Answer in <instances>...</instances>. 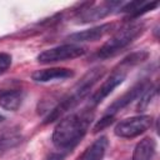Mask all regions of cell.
<instances>
[{
    "instance_id": "6da1fadb",
    "label": "cell",
    "mask_w": 160,
    "mask_h": 160,
    "mask_svg": "<svg viewBox=\"0 0 160 160\" xmlns=\"http://www.w3.org/2000/svg\"><path fill=\"white\" fill-rule=\"evenodd\" d=\"M91 120L92 112L90 110H81L66 116L54 129V145L61 151L71 150L85 136V134L89 130Z\"/></svg>"
},
{
    "instance_id": "7a4b0ae2",
    "label": "cell",
    "mask_w": 160,
    "mask_h": 160,
    "mask_svg": "<svg viewBox=\"0 0 160 160\" xmlns=\"http://www.w3.org/2000/svg\"><path fill=\"white\" fill-rule=\"evenodd\" d=\"M144 31V24L140 21L131 22L122 29L118 30L98 51V58L105 59L109 56L115 55L121 49L126 48L129 44H131L141 32Z\"/></svg>"
},
{
    "instance_id": "3957f363",
    "label": "cell",
    "mask_w": 160,
    "mask_h": 160,
    "mask_svg": "<svg viewBox=\"0 0 160 160\" xmlns=\"http://www.w3.org/2000/svg\"><path fill=\"white\" fill-rule=\"evenodd\" d=\"M152 124V118L149 115H139L121 120L116 124L114 132L119 138L131 139L144 134Z\"/></svg>"
},
{
    "instance_id": "277c9868",
    "label": "cell",
    "mask_w": 160,
    "mask_h": 160,
    "mask_svg": "<svg viewBox=\"0 0 160 160\" xmlns=\"http://www.w3.org/2000/svg\"><path fill=\"white\" fill-rule=\"evenodd\" d=\"M85 54V48L78 44H64L48 50H44L38 55V60L42 64H50L56 61H65L79 58Z\"/></svg>"
},
{
    "instance_id": "5b68a950",
    "label": "cell",
    "mask_w": 160,
    "mask_h": 160,
    "mask_svg": "<svg viewBox=\"0 0 160 160\" xmlns=\"http://www.w3.org/2000/svg\"><path fill=\"white\" fill-rule=\"evenodd\" d=\"M122 4L124 2L121 1H102L100 4H88V8H84L79 11L78 20L80 22H91L100 20L111 14L114 10H119Z\"/></svg>"
},
{
    "instance_id": "8992f818",
    "label": "cell",
    "mask_w": 160,
    "mask_h": 160,
    "mask_svg": "<svg viewBox=\"0 0 160 160\" xmlns=\"http://www.w3.org/2000/svg\"><path fill=\"white\" fill-rule=\"evenodd\" d=\"M119 66H120V65H119ZM125 78H126V70H125L122 66H120V69H116V70L104 81V84L91 95V98H90V105H91V106H95V105L100 104L116 86H119V85L125 80Z\"/></svg>"
},
{
    "instance_id": "52a82bcc",
    "label": "cell",
    "mask_w": 160,
    "mask_h": 160,
    "mask_svg": "<svg viewBox=\"0 0 160 160\" xmlns=\"http://www.w3.org/2000/svg\"><path fill=\"white\" fill-rule=\"evenodd\" d=\"M150 86H151V84H150L148 80L138 82L136 85H134L130 90H128L122 96H120L119 99H116V100L108 108V112H106V115H111V116H114L119 110H121L122 108H125L126 105H129L131 101L136 100L138 98H140V96H141V95H142Z\"/></svg>"
},
{
    "instance_id": "ba28073f",
    "label": "cell",
    "mask_w": 160,
    "mask_h": 160,
    "mask_svg": "<svg viewBox=\"0 0 160 160\" xmlns=\"http://www.w3.org/2000/svg\"><path fill=\"white\" fill-rule=\"evenodd\" d=\"M74 76V71L68 68H50L35 71L31 78L36 82H49L55 80H65Z\"/></svg>"
},
{
    "instance_id": "9c48e42d",
    "label": "cell",
    "mask_w": 160,
    "mask_h": 160,
    "mask_svg": "<svg viewBox=\"0 0 160 160\" xmlns=\"http://www.w3.org/2000/svg\"><path fill=\"white\" fill-rule=\"evenodd\" d=\"M112 25L111 24H104L96 28H91L84 31H79L75 34H71L68 36V40L71 41L70 44H76V42H85V41H96L101 39L104 35H106L111 30Z\"/></svg>"
},
{
    "instance_id": "30bf717a",
    "label": "cell",
    "mask_w": 160,
    "mask_h": 160,
    "mask_svg": "<svg viewBox=\"0 0 160 160\" xmlns=\"http://www.w3.org/2000/svg\"><path fill=\"white\" fill-rule=\"evenodd\" d=\"M108 145H109L108 138L100 136L90 146L85 149V151L78 158V160H102L106 152Z\"/></svg>"
},
{
    "instance_id": "8fae6325",
    "label": "cell",
    "mask_w": 160,
    "mask_h": 160,
    "mask_svg": "<svg viewBox=\"0 0 160 160\" xmlns=\"http://www.w3.org/2000/svg\"><path fill=\"white\" fill-rule=\"evenodd\" d=\"M156 151V142L152 138L140 140L132 152V160H151Z\"/></svg>"
},
{
    "instance_id": "7c38bea8",
    "label": "cell",
    "mask_w": 160,
    "mask_h": 160,
    "mask_svg": "<svg viewBox=\"0 0 160 160\" xmlns=\"http://www.w3.org/2000/svg\"><path fill=\"white\" fill-rule=\"evenodd\" d=\"M24 100V94L20 90H6L0 92V106L9 111L18 110Z\"/></svg>"
},
{
    "instance_id": "4fadbf2b",
    "label": "cell",
    "mask_w": 160,
    "mask_h": 160,
    "mask_svg": "<svg viewBox=\"0 0 160 160\" xmlns=\"http://www.w3.org/2000/svg\"><path fill=\"white\" fill-rule=\"evenodd\" d=\"M11 65V56L6 52H0V75L4 74Z\"/></svg>"
},
{
    "instance_id": "5bb4252c",
    "label": "cell",
    "mask_w": 160,
    "mask_h": 160,
    "mask_svg": "<svg viewBox=\"0 0 160 160\" xmlns=\"http://www.w3.org/2000/svg\"><path fill=\"white\" fill-rule=\"evenodd\" d=\"M112 119H114V116H111V115H105V116L96 124L94 131L96 132V131H99V130H102L105 126H108V125H110V124L112 122Z\"/></svg>"
},
{
    "instance_id": "9a60e30c",
    "label": "cell",
    "mask_w": 160,
    "mask_h": 160,
    "mask_svg": "<svg viewBox=\"0 0 160 160\" xmlns=\"http://www.w3.org/2000/svg\"><path fill=\"white\" fill-rule=\"evenodd\" d=\"M1 121H4V116L0 114V122H1Z\"/></svg>"
}]
</instances>
